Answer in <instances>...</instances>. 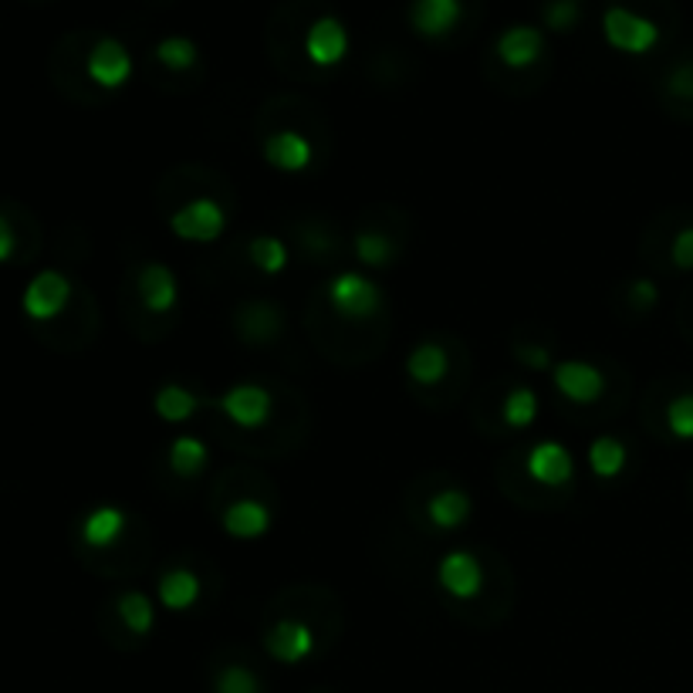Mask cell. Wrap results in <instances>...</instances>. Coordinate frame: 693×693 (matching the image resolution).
<instances>
[{
    "label": "cell",
    "instance_id": "obj_1",
    "mask_svg": "<svg viewBox=\"0 0 693 693\" xmlns=\"http://www.w3.org/2000/svg\"><path fill=\"white\" fill-rule=\"evenodd\" d=\"M170 231L190 244H213L227 231V210L217 200L196 196V200L183 203L177 213H170Z\"/></svg>",
    "mask_w": 693,
    "mask_h": 693
},
{
    "label": "cell",
    "instance_id": "obj_2",
    "mask_svg": "<svg viewBox=\"0 0 693 693\" xmlns=\"http://www.w3.org/2000/svg\"><path fill=\"white\" fill-rule=\"evenodd\" d=\"M603 34L616 51H626V55H647V51H653L660 41V24L629 11V8H609L603 14Z\"/></svg>",
    "mask_w": 693,
    "mask_h": 693
},
{
    "label": "cell",
    "instance_id": "obj_3",
    "mask_svg": "<svg viewBox=\"0 0 693 693\" xmlns=\"http://www.w3.org/2000/svg\"><path fill=\"white\" fill-rule=\"evenodd\" d=\"M329 305L342 314V318H352V322H365L380 311L383 305V291L376 281H369L365 275L359 271H345V275H335L329 281Z\"/></svg>",
    "mask_w": 693,
    "mask_h": 693
},
{
    "label": "cell",
    "instance_id": "obj_4",
    "mask_svg": "<svg viewBox=\"0 0 693 693\" xmlns=\"http://www.w3.org/2000/svg\"><path fill=\"white\" fill-rule=\"evenodd\" d=\"M72 301V281L62 271H38L24 295H21V308L31 322H51L65 311V305Z\"/></svg>",
    "mask_w": 693,
    "mask_h": 693
},
{
    "label": "cell",
    "instance_id": "obj_5",
    "mask_svg": "<svg viewBox=\"0 0 693 693\" xmlns=\"http://www.w3.org/2000/svg\"><path fill=\"white\" fill-rule=\"evenodd\" d=\"M552 383L555 390L578 403V406H589V403H599L606 396V376L603 369L593 365V362H582V359H565V362H555L552 365Z\"/></svg>",
    "mask_w": 693,
    "mask_h": 693
},
{
    "label": "cell",
    "instance_id": "obj_6",
    "mask_svg": "<svg viewBox=\"0 0 693 693\" xmlns=\"http://www.w3.org/2000/svg\"><path fill=\"white\" fill-rule=\"evenodd\" d=\"M217 409L234 426H244V430H260V426L271 419V393L264 386H257V383H237L217 399Z\"/></svg>",
    "mask_w": 693,
    "mask_h": 693
},
{
    "label": "cell",
    "instance_id": "obj_7",
    "mask_svg": "<svg viewBox=\"0 0 693 693\" xmlns=\"http://www.w3.org/2000/svg\"><path fill=\"white\" fill-rule=\"evenodd\" d=\"M437 582H440V589L460 603H470L481 596L484 589V568L481 562H477V555L457 548V552H447L437 565Z\"/></svg>",
    "mask_w": 693,
    "mask_h": 693
},
{
    "label": "cell",
    "instance_id": "obj_8",
    "mask_svg": "<svg viewBox=\"0 0 693 693\" xmlns=\"http://www.w3.org/2000/svg\"><path fill=\"white\" fill-rule=\"evenodd\" d=\"M85 72L95 85L102 88H122L129 78H132V58L122 41L116 38H102L92 51H88V62H85Z\"/></svg>",
    "mask_w": 693,
    "mask_h": 693
},
{
    "label": "cell",
    "instance_id": "obj_9",
    "mask_svg": "<svg viewBox=\"0 0 693 693\" xmlns=\"http://www.w3.org/2000/svg\"><path fill=\"white\" fill-rule=\"evenodd\" d=\"M575 473L572 450L562 447L558 440H542L527 450V477L545 488H565Z\"/></svg>",
    "mask_w": 693,
    "mask_h": 693
},
{
    "label": "cell",
    "instance_id": "obj_10",
    "mask_svg": "<svg viewBox=\"0 0 693 693\" xmlns=\"http://www.w3.org/2000/svg\"><path fill=\"white\" fill-rule=\"evenodd\" d=\"M264 647L278 663H301L314 653V629L301 619H281L264 636Z\"/></svg>",
    "mask_w": 693,
    "mask_h": 693
},
{
    "label": "cell",
    "instance_id": "obj_11",
    "mask_svg": "<svg viewBox=\"0 0 693 693\" xmlns=\"http://www.w3.org/2000/svg\"><path fill=\"white\" fill-rule=\"evenodd\" d=\"M305 55L322 65V68H332L339 65L345 55H349V31L339 18H318L308 34H305Z\"/></svg>",
    "mask_w": 693,
    "mask_h": 693
},
{
    "label": "cell",
    "instance_id": "obj_12",
    "mask_svg": "<svg viewBox=\"0 0 693 693\" xmlns=\"http://www.w3.org/2000/svg\"><path fill=\"white\" fill-rule=\"evenodd\" d=\"M264 159H268V167L281 173H305L314 163V146L308 136L295 129H281L264 139Z\"/></svg>",
    "mask_w": 693,
    "mask_h": 693
},
{
    "label": "cell",
    "instance_id": "obj_13",
    "mask_svg": "<svg viewBox=\"0 0 693 693\" xmlns=\"http://www.w3.org/2000/svg\"><path fill=\"white\" fill-rule=\"evenodd\" d=\"M136 291H139V301L152 314H167L180 301L177 275L167 268V264H146V268L139 271V278H136Z\"/></svg>",
    "mask_w": 693,
    "mask_h": 693
},
{
    "label": "cell",
    "instance_id": "obj_14",
    "mask_svg": "<svg viewBox=\"0 0 693 693\" xmlns=\"http://www.w3.org/2000/svg\"><path fill=\"white\" fill-rule=\"evenodd\" d=\"M221 524H224L227 535L237 539V542H257L260 535H268L271 511L264 508L260 501H254V498H241V501L224 508Z\"/></svg>",
    "mask_w": 693,
    "mask_h": 693
},
{
    "label": "cell",
    "instance_id": "obj_15",
    "mask_svg": "<svg viewBox=\"0 0 693 693\" xmlns=\"http://www.w3.org/2000/svg\"><path fill=\"white\" fill-rule=\"evenodd\" d=\"M542 51H545V38H542L539 28H531V24H514V28L501 31V38H498V58L508 68L535 65L542 58Z\"/></svg>",
    "mask_w": 693,
    "mask_h": 693
},
{
    "label": "cell",
    "instance_id": "obj_16",
    "mask_svg": "<svg viewBox=\"0 0 693 693\" xmlns=\"http://www.w3.org/2000/svg\"><path fill=\"white\" fill-rule=\"evenodd\" d=\"M460 21V0H413L409 24L423 38H444Z\"/></svg>",
    "mask_w": 693,
    "mask_h": 693
},
{
    "label": "cell",
    "instance_id": "obj_17",
    "mask_svg": "<svg viewBox=\"0 0 693 693\" xmlns=\"http://www.w3.org/2000/svg\"><path fill=\"white\" fill-rule=\"evenodd\" d=\"M159 606L170 609V612H186L200 603L203 596V582L196 572L190 568H170L163 578H159Z\"/></svg>",
    "mask_w": 693,
    "mask_h": 693
},
{
    "label": "cell",
    "instance_id": "obj_18",
    "mask_svg": "<svg viewBox=\"0 0 693 693\" xmlns=\"http://www.w3.org/2000/svg\"><path fill=\"white\" fill-rule=\"evenodd\" d=\"M126 531V511L116 504H102L82 518V542L88 548H113Z\"/></svg>",
    "mask_w": 693,
    "mask_h": 693
},
{
    "label": "cell",
    "instance_id": "obj_19",
    "mask_svg": "<svg viewBox=\"0 0 693 693\" xmlns=\"http://www.w3.org/2000/svg\"><path fill=\"white\" fill-rule=\"evenodd\" d=\"M406 372H409V380L419 383V386H437L450 372V355L437 342H419L406 355Z\"/></svg>",
    "mask_w": 693,
    "mask_h": 693
},
{
    "label": "cell",
    "instance_id": "obj_20",
    "mask_svg": "<svg viewBox=\"0 0 693 693\" xmlns=\"http://www.w3.org/2000/svg\"><path fill=\"white\" fill-rule=\"evenodd\" d=\"M470 511H473V501H470V494L460 491V488H447V491L434 494V498H430V508H426V514H430V521H434L440 531L460 527V524L470 518Z\"/></svg>",
    "mask_w": 693,
    "mask_h": 693
},
{
    "label": "cell",
    "instance_id": "obj_21",
    "mask_svg": "<svg viewBox=\"0 0 693 693\" xmlns=\"http://www.w3.org/2000/svg\"><path fill=\"white\" fill-rule=\"evenodd\" d=\"M152 409H156L159 419H167V423H186L200 409V399L186 386L170 383L152 396Z\"/></svg>",
    "mask_w": 693,
    "mask_h": 693
},
{
    "label": "cell",
    "instance_id": "obj_22",
    "mask_svg": "<svg viewBox=\"0 0 693 693\" xmlns=\"http://www.w3.org/2000/svg\"><path fill=\"white\" fill-rule=\"evenodd\" d=\"M247 254H250L254 268L264 271V275H281L288 268V244L281 237H275V234L254 237L250 247H247Z\"/></svg>",
    "mask_w": 693,
    "mask_h": 693
},
{
    "label": "cell",
    "instance_id": "obj_23",
    "mask_svg": "<svg viewBox=\"0 0 693 693\" xmlns=\"http://www.w3.org/2000/svg\"><path fill=\"white\" fill-rule=\"evenodd\" d=\"M626 460H629V454H626V447L616 437H599L589 447V467H593L596 477H603V481H612V477H619L626 470Z\"/></svg>",
    "mask_w": 693,
    "mask_h": 693
},
{
    "label": "cell",
    "instance_id": "obj_24",
    "mask_svg": "<svg viewBox=\"0 0 693 693\" xmlns=\"http://www.w3.org/2000/svg\"><path fill=\"white\" fill-rule=\"evenodd\" d=\"M206 457H210V450H206V444L196 440V437H177V440L170 444V454H167L170 470L180 473V477H196V473L206 467Z\"/></svg>",
    "mask_w": 693,
    "mask_h": 693
},
{
    "label": "cell",
    "instance_id": "obj_25",
    "mask_svg": "<svg viewBox=\"0 0 693 693\" xmlns=\"http://www.w3.org/2000/svg\"><path fill=\"white\" fill-rule=\"evenodd\" d=\"M119 619L132 636H146L156 626V606L146 593H126L119 599Z\"/></svg>",
    "mask_w": 693,
    "mask_h": 693
},
{
    "label": "cell",
    "instance_id": "obj_26",
    "mask_svg": "<svg viewBox=\"0 0 693 693\" xmlns=\"http://www.w3.org/2000/svg\"><path fill=\"white\" fill-rule=\"evenodd\" d=\"M501 416L508 426H514V430H527L531 423L539 419V396L531 386H518L504 396V406H501Z\"/></svg>",
    "mask_w": 693,
    "mask_h": 693
},
{
    "label": "cell",
    "instance_id": "obj_27",
    "mask_svg": "<svg viewBox=\"0 0 693 693\" xmlns=\"http://www.w3.org/2000/svg\"><path fill=\"white\" fill-rule=\"evenodd\" d=\"M355 257L365 268H386L393 260V241L383 231H359L355 234Z\"/></svg>",
    "mask_w": 693,
    "mask_h": 693
},
{
    "label": "cell",
    "instance_id": "obj_28",
    "mask_svg": "<svg viewBox=\"0 0 693 693\" xmlns=\"http://www.w3.org/2000/svg\"><path fill=\"white\" fill-rule=\"evenodd\" d=\"M156 58L163 62L170 72H186V68H193V65H196L200 51H196V44H193L190 38L173 34V38H163V41L156 44Z\"/></svg>",
    "mask_w": 693,
    "mask_h": 693
},
{
    "label": "cell",
    "instance_id": "obj_29",
    "mask_svg": "<svg viewBox=\"0 0 693 693\" xmlns=\"http://www.w3.org/2000/svg\"><path fill=\"white\" fill-rule=\"evenodd\" d=\"M213 693H260V680L247 667H224L213 680Z\"/></svg>",
    "mask_w": 693,
    "mask_h": 693
},
{
    "label": "cell",
    "instance_id": "obj_30",
    "mask_svg": "<svg viewBox=\"0 0 693 693\" xmlns=\"http://www.w3.org/2000/svg\"><path fill=\"white\" fill-rule=\"evenodd\" d=\"M667 426L676 440H693V393H683L667 406Z\"/></svg>",
    "mask_w": 693,
    "mask_h": 693
},
{
    "label": "cell",
    "instance_id": "obj_31",
    "mask_svg": "<svg viewBox=\"0 0 693 693\" xmlns=\"http://www.w3.org/2000/svg\"><path fill=\"white\" fill-rule=\"evenodd\" d=\"M545 21L555 28V31H565L578 21V0H552L548 11H545Z\"/></svg>",
    "mask_w": 693,
    "mask_h": 693
},
{
    "label": "cell",
    "instance_id": "obj_32",
    "mask_svg": "<svg viewBox=\"0 0 693 693\" xmlns=\"http://www.w3.org/2000/svg\"><path fill=\"white\" fill-rule=\"evenodd\" d=\"M670 257L680 271H693V227H683L670 247Z\"/></svg>",
    "mask_w": 693,
    "mask_h": 693
},
{
    "label": "cell",
    "instance_id": "obj_33",
    "mask_svg": "<svg viewBox=\"0 0 693 693\" xmlns=\"http://www.w3.org/2000/svg\"><path fill=\"white\" fill-rule=\"evenodd\" d=\"M629 301H632L636 308H653V305L660 301V288H657V281H650V278H639V281H632V288H629Z\"/></svg>",
    "mask_w": 693,
    "mask_h": 693
},
{
    "label": "cell",
    "instance_id": "obj_34",
    "mask_svg": "<svg viewBox=\"0 0 693 693\" xmlns=\"http://www.w3.org/2000/svg\"><path fill=\"white\" fill-rule=\"evenodd\" d=\"M670 92L680 95V98H693V65H680L670 75Z\"/></svg>",
    "mask_w": 693,
    "mask_h": 693
},
{
    "label": "cell",
    "instance_id": "obj_35",
    "mask_svg": "<svg viewBox=\"0 0 693 693\" xmlns=\"http://www.w3.org/2000/svg\"><path fill=\"white\" fill-rule=\"evenodd\" d=\"M18 250V237H14V227L8 224V217H0V264H8Z\"/></svg>",
    "mask_w": 693,
    "mask_h": 693
},
{
    "label": "cell",
    "instance_id": "obj_36",
    "mask_svg": "<svg viewBox=\"0 0 693 693\" xmlns=\"http://www.w3.org/2000/svg\"><path fill=\"white\" fill-rule=\"evenodd\" d=\"M518 355L527 362V365H535V369H548V352L539 349V352H527V349H518Z\"/></svg>",
    "mask_w": 693,
    "mask_h": 693
}]
</instances>
